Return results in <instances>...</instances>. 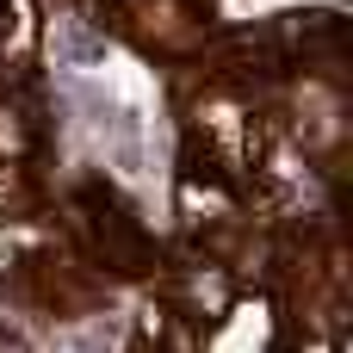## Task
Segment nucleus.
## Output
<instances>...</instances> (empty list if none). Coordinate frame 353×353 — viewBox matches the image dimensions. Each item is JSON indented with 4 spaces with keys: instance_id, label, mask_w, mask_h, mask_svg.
Instances as JSON below:
<instances>
[{
    "instance_id": "obj_1",
    "label": "nucleus",
    "mask_w": 353,
    "mask_h": 353,
    "mask_svg": "<svg viewBox=\"0 0 353 353\" xmlns=\"http://www.w3.org/2000/svg\"><path fill=\"white\" fill-rule=\"evenodd\" d=\"M0 254H6V242H0Z\"/></svg>"
}]
</instances>
